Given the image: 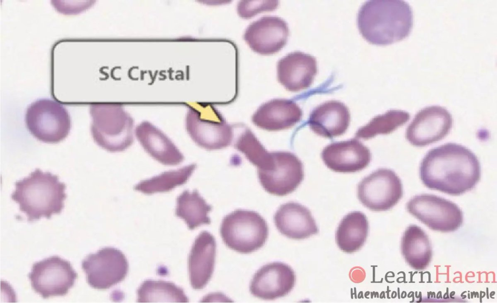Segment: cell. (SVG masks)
<instances>
[{"label":"cell","instance_id":"2e32d148","mask_svg":"<svg viewBox=\"0 0 497 303\" xmlns=\"http://www.w3.org/2000/svg\"><path fill=\"white\" fill-rule=\"evenodd\" d=\"M325 165L337 172L352 173L363 170L369 164V149L357 139L332 143L321 153Z\"/></svg>","mask_w":497,"mask_h":303},{"label":"cell","instance_id":"ffe728a7","mask_svg":"<svg viewBox=\"0 0 497 303\" xmlns=\"http://www.w3.org/2000/svg\"><path fill=\"white\" fill-rule=\"evenodd\" d=\"M216 242L209 232L203 231L196 238L188 259L189 278L192 288H203L211 279L215 266Z\"/></svg>","mask_w":497,"mask_h":303},{"label":"cell","instance_id":"9a60e30c","mask_svg":"<svg viewBox=\"0 0 497 303\" xmlns=\"http://www.w3.org/2000/svg\"><path fill=\"white\" fill-rule=\"evenodd\" d=\"M296 275L288 265L274 262L260 268L250 284V291L254 296L271 300L288 294L293 289Z\"/></svg>","mask_w":497,"mask_h":303},{"label":"cell","instance_id":"5bb4252c","mask_svg":"<svg viewBox=\"0 0 497 303\" xmlns=\"http://www.w3.org/2000/svg\"><path fill=\"white\" fill-rule=\"evenodd\" d=\"M289 34L287 24L283 19L265 16L249 24L243 38L254 52L269 55L279 52L285 45Z\"/></svg>","mask_w":497,"mask_h":303},{"label":"cell","instance_id":"277c9868","mask_svg":"<svg viewBox=\"0 0 497 303\" xmlns=\"http://www.w3.org/2000/svg\"><path fill=\"white\" fill-rule=\"evenodd\" d=\"M91 132L93 140L102 149L112 152H122L133 142L134 120L120 105H90Z\"/></svg>","mask_w":497,"mask_h":303},{"label":"cell","instance_id":"484cf974","mask_svg":"<svg viewBox=\"0 0 497 303\" xmlns=\"http://www.w3.org/2000/svg\"><path fill=\"white\" fill-rule=\"evenodd\" d=\"M191 164L176 170L165 171L151 178L141 181L134 186L135 190L146 194L171 191L185 183L196 168Z\"/></svg>","mask_w":497,"mask_h":303},{"label":"cell","instance_id":"cb8c5ba5","mask_svg":"<svg viewBox=\"0 0 497 303\" xmlns=\"http://www.w3.org/2000/svg\"><path fill=\"white\" fill-rule=\"evenodd\" d=\"M368 230V220L364 213L354 211L347 214L336 230L335 239L338 247L347 253L358 251L365 242Z\"/></svg>","mask_w":497,"mask_h":303},{"label":"cell","instance_id":"3957f363","mask_svg":"<svg viewBox=\"0 0 497 303\" xmlns=\"http://www.w3.org/2000/svg\"><path fill=\"white\" fill-rule=\"evenodd\" d=\"M66 185L57 176L36 169L28 177L15 183L12 199L30 222L42 217L49 219L60 213L66 197Z\"/></svg>","mask_w":497,"mask_h":303},{"label":"cell","instance_id":"d6986e66","mask_svg":"<svg viewBox=\"0 0 497 303\" xmlns=\"http://www.w3.org/2000/svg\"><path fill=\"white\" fill-rule=\"evenodd\" d=\"M135 136L145 151L159 163L175 166L184 157L172 141L160 129L148 121H143L135 128Z\"/></svg>","mask_w":497,"mask_h":303},{"label":"cell","instance_id":"30bf717a","mask_svg":"<svg viewBox=\"0 0 497 303\" xmlns=\"http://www.w3.org/2000/svg\"><path fill=\"white\" fill-rule=\"evenodd\" d=\"M403 195L400 179L393 170L380 168L364 178L357 187L361 203L373 211H385L393 207Z\"/></svg>","mask_w":497,"mask_h":303},{"label":"cell","instance_id":"44dd1931","mask_svg":"<svg viewBox=\"0 0 497 303\" xmlns=\"http://www.w3.org/2000/svg\"><path fill=\"white\" fill-rule=\"evenodd\" d=\"M350 120L347 106L341 102L331 100L316 107L311 113L308 123L316 135L332 138L346 132Z\"/></svg>","mask_w":497,"mask_h":303},{"label":"cell","instance_id":"4fadbf2b","mask_svg":"<svg viewBox=\"0 0 497 303\" xmlns=\"http://www.w3.org/2000/svg\"><path fill=\"white\" fill-rule=\"evenodd\" d=\"M453 124L451 114L439 106L426 107L415 115L407 127L405 137L416 147H424L443 139Z\"/></svg>","mask_w":497,"mask_h":303},{"label":"cell","instance_id":"8fae6325","mask_svg":"<svg viewBox=\"0 0 497 303\" xmlns=\"http://www.w3.org/2000/svg\"><path fill=\"white\" fill-rule=\"evenodd\" d=\"M82 267L88 284L94 288L105 289L122 281L129 269L125 255L113 247H105L88 255Z\"/></svg>","mask_w":497,"mask_h":303},{"label":"cell","instance_id":"52a82bcc","mask_svg":"<svg viewBox=\"0 0 497 303\" xmlns=\"http://www.w3.org/2000/svg\"><path fill=\"white\" fill-rule=\"evenodd\" d=\"M25 122L30 133L46 143H57L68 135L71 120L65 107L49 99H41L28 107Z\"/></svg>","mask_w":497,"mask_h":303},{"label":"cell","instance_id":"7c38bea8","mask_svg":"<svg viewBox=\"0 0 497 303\" xmlns=\"http://www.w3.org/2000/svg\"><path fill=\"white\" fill-rule=\"evenodd\" d=\"M274 164L267 170H258L260 182L268 193L279 196L295 190L304 178L303 166L294 153L285 151L272 152Z\"/></svg>","mask_w":497,"mask_h":303},{"label":"cell","instance_id":"7402d4cb","mask_svg":"<svg viewBox=\"0 0 497 303\" xmlns=\"http://www.w3.org/2000/svg\"><path fill=\"white\" fill-rule=\"evenodd\" d=\"M274 220L280 233L289 238L304 239L318 232L309 210L298 203L289 202L282 205L276 212Z\"/></svg>","mask_w":497,"mask_h":303},{"label":"cell","instance_id":"5b68a950","mask_svg":"<svg viewBox=\"0 0 497 303\" xmlns=\"http://www.w3.org/2000/svg\"><path fill=\"white\" fill-rule=\"evenodd\" d=\"M220 235L230 248L243 254L253 252L265 243L268 228L258 213L237 210L227 215L220 226Z\"/></svg>","mask_w":497,"mask_h":303},{"label":"cell","instance_id":"e0dca14e","mask_svg":"<svg viewBox=\"0 0 497 303\" xmlns=\"http://www.w3.org/2000/svg\"><path fill=\"white\" fill-rule=\"evenodd\" d=\"M317 72L315 58L300 52H291L277 63V79L288 91L298 92L310 87Z\"/></svg>","mask_w":497,"mask_h":303},{"label":"cell","instance_id":"6da1fadb","mask_svg":"<svg viewBox=\"0 0 497 303\" xmlns=\"http://www.w3.org/2000/svg\"><path fill=\"white\" fill-rule=\"evenodd\" d=\"M480 176V164L476 155L454 143L430 150L420 166V179L425 186L453 196L472 190Z\"/></svg>","mask_w":497,"mask_h":303},{"label":"cell","instance_id":"7a4b0ae2","mask_svg":"<svg viewBox=\"0 0 497 303\" xmlns=\"http://www.w3.org/2000/svg\"><path fill=\"white\" fill-rule=\"evenodd\" d=\"M357 23L368 43L385 45L400 41L410 33L413 11L403 0H368L360 7Z\"/></svg>","mask_w":497,"mask_h":303},{"label":"cell","instance_id":"8992f818","mask_svg":"<svg viewBox=\"0 0 497 303\" xmlns=\"http://www.w3.org/2000/svg\"><path fill=\"white\" fill-rule=\"evenodd\" d=\"M185 129L194 142L207 150L230 145L233 130L221 114L210 106H190L185 117Z\"/></svg>","mask_w":497,"mask_h":303},{"label":"cell","instance_id":"83f0119b","mask_svg":"<svg viewBox=\"0 0 497 303\" xmlns=\"http://www.w3.org/2000/svg\"><path fill=\"white\" fill-rule=\"evenodd\" d=\"M234 147L243 153L258 170H266L272 167L274 160L272 152L265 148L250 129H245L239 135Z\"/></svg>","mask_w":497,"mask_h":303},{"label":"cell","instance_id":"ba28073f","mask_svg":"<svg viewBox=\"0 0 497 303\" xmlns=\"http://www.w3.org/2000/svg\"><path fill=\"white\" fill-rule=\"evenodd\" d=\"M406 208L411 214L433 230L452 232L464 221L463 212L457 204L433 195L414 197L407 202Z\"/></svg>","mask_w":497,"mask_h":303},{"label":"cell","instance_id":"f546056e","mask_svg":"<svg viewBox=\"0 0 497 303\" xmlns=\"http://www.w3.org/2000/svg\"><path fill=\"white\" fill-rule=\"evenodd\" d=\"M278 1H241L237 5L239 16L247 19L264 11H273L278 5Z\"/></svg>","mask_w":497,"mask_h":303},{"label":"cell","instance_id":"ac0fdd59","mask_svg":"<svg viewBox=\"0 0 497 303\" xmlns=\"http://www.w3.org/2000/svg\"><path fill=\"white\" fill-rule=\"evenodd\" d=\"M302 111L294 101L274 99L261 105L253 114L251 120L258 127L269 131L289 129L301 119Z\"/></svg>","mask_w":497,"mask_h":303},{"label":"cell","instance_id":"603a6c76","mask_svg":"<svg viewBox=\"0 0 497 303\" xmlns=\"http://www.w3.org/2000/svg\"><path fill=\"white\" fill-rule=\"evenodd\" d=\"M401 251L407 263L415 270L426 269L431 260L430 239L426 232L415 225H410L405 230L401 239Z\"/></svg>","mask_w":497,"mask_h":303},{"label":"cell","instance_id":"4316f807","mask_svg":"<svg viewBox=\"0 0 497 303\" xmlns=\"http://www.w3.org/2000/svg\"><path fill=\"white\" fill-rule=\"evenodd\" d=\"M139 303H187L183 290L174 283L162 281H145L137 290Z\"/></svg>","mask_w":497,"mask_h":303},{"label":"cell","instance_id":"d4e9b609","mask_svg":"<svg viewBox=\"0 0 497 303\" xmlns=\"http://www.w3.org/2000/svg\"><path fill=\"white\" fill-rule=\"evenodd\" d=\"M212 210L197 190L192 192L184 191L177 198L176 215L183 219L190 229L204 224L211 220L208 214Z\"/></svg>","mask_w":497,"mask_h":303},{"label":"cell","instance_id":"f1b7e54d","mask_svg":"<svg viewBox=\"0 0 497 303\" xmlns=\"http://www.w3.org/2000/svg\"><path fill=\"white\" fill-rule=\"evenodd\" d=\"M410 118L409 113L400 110H390L373 118L355 134L358 138L368 139L378 135L388 134L403 125Z\"/></svg>","mask_w":497,"mask_h":303},{"label":"cell","instance_id":"9c48e42d","mask_svg":"<svg viewBox=\"0 0 497 303\" xmlns=\"http://www.w3.org/2000/svg\"><path fill=\"white\" fill-rule=\"evenodd\" d=\"M77 276L70 263L57 256L34 263L28 275L33 289L44 298L66 294Z\"/></svg>","mask_w":497,"mask_h":303}]
</instances>
